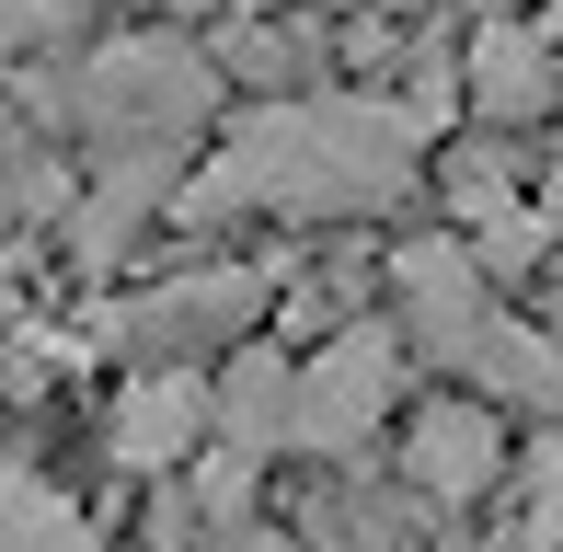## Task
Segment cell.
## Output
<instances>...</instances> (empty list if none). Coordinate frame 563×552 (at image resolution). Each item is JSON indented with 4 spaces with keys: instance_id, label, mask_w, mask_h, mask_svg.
Segmentation results:
<instances>
[{
    "instance_id": "1",
    "label": "cell",
    "mask_w": 563,
    "mask_h": 552,
    "mask_svg": "<svg viewBox=\"0 0 563 552\" xmlns=\"http://www.w3.org/2000/svg\"><path fill=\"white\" fill-rule=\"evenodd\" d=\"M438 115L415 92H356V81H299L230 115L173 196L185 219H379L415 196Z\"/></svg>"
},
{
    "instance_id": "2",
    "label": "cell",
    "mask_w": 563,
    "mask_h": 552,
    "mask_svg": "<svg viewBox=\"0 0 563 552\" xmlns=\"http://www.w3.org/2000/svg\"><path fill=\"white\" fill-rule=\"evenodd\" d=\"M219 92H230V69H219L196 35L139 23V35L81 46V58H69V81L46 92L35 115H58V128L92 150V173H150V185H185L196 139L219 128Z\"/></svg>"
},
{
    "instance_id": "3",
    "label": "cell",
    "mask_w": 563,
    "mask_h": 552,
    "mask_svg": "<svg viewBox=\"0 0 563 552\" xmlns=\"http://www.w3.org/2000/svg\"><path fill=\"white\" fill-rule=\"evenodd\" d=\"M391 299H402L415 357L426 368H460V391L563 415V322H518L460 231L449 242H402V254H391Z\"/></svg>"
},
{
    "instance_id": "4",
    "label": "cell",
    "mask_w": 563,
    "mask_h": 552,
    "mask_svg": "<svg viewBox=\"0 0 563 552\" xmlns=\"http://www.w3.org/2000/svg\"><path fill=\"white\" fill-rule=\"evenodd\" d=\"M402 368H415V334H402V322L345 311L334 334L299 357V449H311V461H356V449L391 426Z\"/></svg>"
},
{
    "instance_id": "5",
    "label": "cell",
    "mask_w": 563,
    "mask_h": 552,
    "mask_svg": "<svg viewBox=\"0 0 563 552\" xmlns=\"http://www.w3.org/2000/svg\"><path fill=\"white\" fill-rule=\"evenodd\" d=\"M208 438H219V380L185 368V357H150L104 391V461L139 472V484H173Z\"/></svg>"
},
{
    "instance_id": "6",
    "label": "cell",
    "mask_w": 563,
    "mask_h": 552,
    "mask_svg": "<svg viewBox=\"0 0 563 552\" xmlns=\"http://www.w3.org/2000/svg\"><path fill=\"white\" fill-rule=\"evenodd\" d=\"M449 219H460V242L483 254V276H529V265L552 254V231H563L552 196H529V185H518V162H506V128H483V139H460V150H449Z\"/></svg>"
},
{
    "instance_id": "7",
    "label": "cell",
    "mask_w": 563,
    "mask_h": 552,
    "mask_svg": "<svg viewBox=\"0 0 563 552\" xmlns=\"http://www.w3.org/2000/svg\"><path fill=\"white\" fill-rule=\"evenodd\" d=\"M402 484L426 507H483L506 484V415L495 391H438L415 426H402Z\"/></svg>"
},
{
    "instance_id": "8",
    "label": "cell",
    "mask_w": 563,
    "mask_h": 552,
    "mask_svg": "<svg viewBox=\"0 0 563 552\" xmlns=\"http://www.w3.org/2000/svg\"><path fill=\"white\" fill-rule=\"evenodd\" d=\"M460 104H472V128H529V115H563V46H552V23L483 12L472 46H460Z\"/></svg>"
},
{
    "instance_id": "9",
    "label": "cell",
    "mask_w": 563,
    "mask_h": 552,
    "mask_svg": "<svg viewBox=\"0 0 563 552\" xmlns=\"http://www.w3.org/2000/svg\"><path fill=\"white\" fill-rule=\"evenodd\" d=\"M208 380H219V449H242V461L299 449V357L288 345H230Z\"/></svg>"
},
{
    "instance_id": "10",
    "label": "cell",
    "mask_w": 563,
    "mask_h": 552,
    "mask_svg": "<svg viewBox=\"0 0 563 552\" xmlns=\"http://www.w3.org/2000/svg\"><path fill=\"white\" fill-rule=\"evenodd\" d=\"M0 552H104L69 495H46L35 472H0Z\"/></svg>"
},
{
    "instance_id": "11",
    "label": "cell",
    "mask_w": 563,
    "mask_h": 552,
    "mask_svg": "<svg viewBox=\"0 0 563 552\" xmlns=\"http://www.w3.org/2000/svg\"><path fill=\"white\" fill-rule=\"evenodd\" d=\"M92 23V0H0V58H46Z\"/></svg>"
},
{
    "instance_id": "12",
    "label": "cell",
    "mask_w": 563,
    "mask_h": 552,
    "mask_svg": "<svg viewBox=\"0 0 563 552\" xmlns=\"http://www.w3.org/2000/svg\"><path fill=\"white\" fill-rule=\"evenodd\" d=\"M552 541H563V426L529 449V552H552Z\"/></svg>"
},
{
    "instance_id": "13",
    "label": "cell",
    "mask_w": 563,
    "mask_h": 552,
    "mask_svg": "<svg viewBox=\"0 0 563 552\" xmlns=\"http://www.w3.org/2000/svg\"><path fill=\"white\" fill-rule=\"evenodd\" d=\"M162 12H265V0H162Z\"/></svg>"
},
{
    "instance_id": "14",
    "label": "cell",
    "mask_w": 563,
    "mask_h": 552,
    "mask_svg": "<svg viewBox=\"0 0 563 552\" xmlns=\"http://www.w3.org/2000/svg\"><path fill=\"white\" fill-rule=\"evenodd\" d=\"M541 196H552V208H563V128H552V185H541Z\"/></svg>"
},
{
    "instance_id": "15",
    "label": "cell",
    "mask_w": 563,
    "mask_h": 552,
    "mask_svg": "<svg viewBox=\"0 0 563 552\" xmlns=\"http://www.w3.org/2000/svg\"><path fill=\"white\" fill-rule=\"evenodd\" d=\"M334 12H402V0H334Z\"/></svg>"
},
{
    "instance_id": "16",
    "label": "cell",
    "mask_w": 563,
    "mask_h": 552,
    "mask_svg": "<svg viewBox=\"0 0 563 552\" xmlns=\"http://www.w3.org/2000/svg\"><path fill=\"white\" fill-rule=\"evenodd\" d=\"M472 12H518V0H472Z\"/></svg>"
}]
</instances>
